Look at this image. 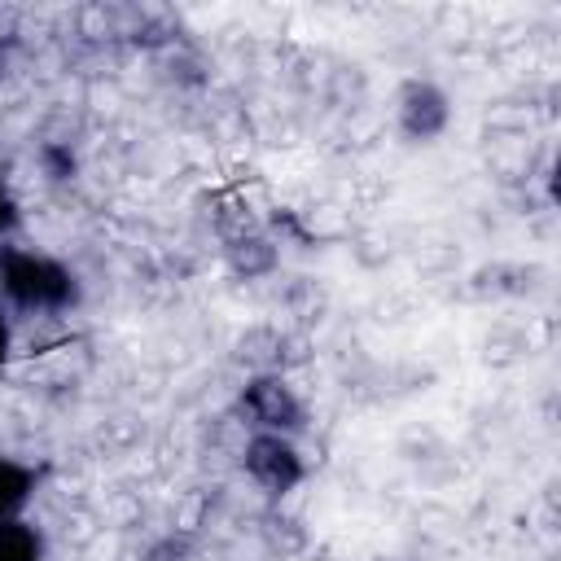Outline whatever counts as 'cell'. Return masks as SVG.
<instances>
[{
  "label": "cell",
  "mask_w": 561,
  "mask_h": 561,
  "mask_svg": "<svg viewBox=\"0 0 561 561\" xmlns=\"http://www.w3.org/2000/svg\"><path fill=\"white\" fill-rule=\"evenodd\" d=\"M83 285L70 263L26 250V245H0V302L26 316H61L79 307Z\"/></svg>",
  "instance_id": "cell-1"
},
{
  "label": "cell",
  "mask_w": 561,
  "mask_h": 561,
  "mask_svg": "<svg viewBox=\"0 0 561 561\" xmlns=\"http://www.w3.org/2000/svg\"><path fill=\"white\" fill-rule=\"evenodd\" d=\"M237 408H241V416L250 421L254 434H285V438H294L307 425V403L276 373L250 377L245 390H241V399H237Z\"/></svg>",
  "instance_id": "cell-2"
},
{
  "label": "cell",
  "mask_w": 561,
  "mask_h": 561,
  "mask_svg": "<svg viewBox=\"0 0 561 561\" xmlns=\"http://www.w3.org/2000/svg\"><path fill=\"white\" fill-rule=\"evenodd\" d=\"M241 469L250 473V482L267 495H289L294 486H302L307 478V460L298 451L294 438L285 434H250L245 438V451H241Z\"/></svg>",
  "instance_id": "cell-3"
},
{
  "label": "cell",
  "mask_w": 561,
  "mask_h": 561,
  "mask_svg": "<svg viewBox=\"0 0 561 561\" xmlns=\"http://www.w3.org/2000/svg\"><path fill=\"white\" fill-rule=\"evenodd\" d=\"M399 131L412 145H434L447 127H451V96L434 83V79H408L399 88Z\"/></svg>",
  "instance_id": "cell-4"
},
{
  "label": "cell",
  "mask_w": 561,
  "mask_h": 561,
  "mask_svg": "<svg viewBox=\"0 0 561 561\" xmlns=\"http://www.w3.org/2000/svg\"><path fill=\"white\" fill-rule=\"evenodd\" d=\"M39 473L18 460V456H0V522H13L26 513V504L35 500Z\"/></svg>",
  "instance_id": "cell-5"
},
{
  "label": "cell",
  "mask_w": 561,
  "mask_h": 561,
  "mask_svg": "<svg viewBox=\"0 0 561 561\" xmlns=\"http://www.w3.org/2000/svg\"><path fill=\"white\" fill-rule=\"evenodd\" d=\"M44 557H48V543L35 522L26 517L0 522V561H44Z\"/></svg>",
  "instance_id": "cell-6"
},
{
  "label": "cell",
  "mask_w": 561,
  "mask_h": 561,
  "mask_svg": "<svg viewBox=\"0 0 561 561\" xmlns=\"http://www.w3.org/2000/svg\"><path fill=\"white\" fill-rule=\"evenodd\" d=\"M35 158H39V171H44L53 184H70V180L79 175V153H75L66 140H44Z\"/></svg>",
  "instance_id": "cell-7"
},
{
  "label": "cell",
  "mask_w": 561,
  "mask_h": 561,
  "mask_svg": "<svg viewBox=\"0 0 561 561\" xmlns=\"http://www.w3.org/2000/svg\"><path fill=\"white\" fill-rule=\"evenodd\" d=\"M18 224H22V202L13 197V188H9V184H0V245L18 232Z\"/></svg>",
  "instance_id": "cell-8"
},
{
  "label": "cell",
  "mask_w": 561,
  "mask_h": 561,
  "mask_svg": "<svg viewBox=\"0 0 561 561\" xmlns=\"http://www.w3.org/2000/svg\"><path fill=\"white\" fill-rule=\"evenodd\" d=\"M9 355H13V320H9V311L0 302V368L9 364Z\"/></svg>",
  "instance_id": "cell-9"
},
{
  "label": "cell",
  "mask_w": 561,
  "mask_h": 561,
  "mask_svg": "<svg viewBox=\"0 0 561 561\" xmlns=\"http://www.w3.org/2000/svg\"><path fill=\"white\" fill-rule=\"evenodd\" d=\"M0 66H4V39H0Z\"/></svg>",
  "instance_id": "cell-10"
}]
</instances>
